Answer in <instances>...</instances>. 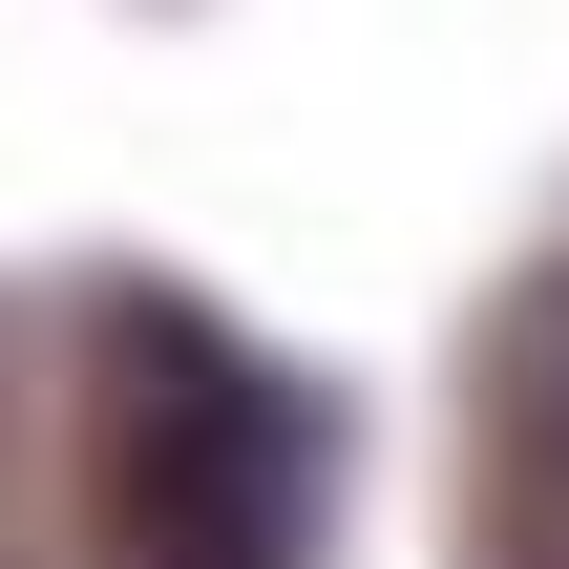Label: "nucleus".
Returning a JSON list of instances; mask_svg holds the SVG:
<instances>
[{
    "label": "nucleus",
    "mask_w": 569,
    "mask_h": 569,
    "mask_svg": "<svg viewBox=\"0 0 569 569\" xmlns=\"http://www.w3.org/2000/svg\"><path fill=\"white\" fill-rule=\"evenodd\" d=\"M296 486H317V422L232 338L127 317V549L148 569H296Z\"/></svg>",
    "instance_id": "nucleus-1"
}]
</instances>
